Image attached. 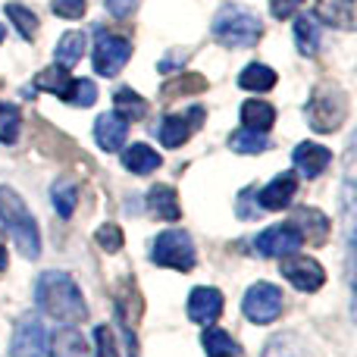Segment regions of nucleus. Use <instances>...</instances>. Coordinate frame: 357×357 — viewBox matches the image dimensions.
I'll return each mask as SVG.
<instances>
[{
    "label": "nucleus",
    "mask_w": 357,
    "mask_h": 357,
    "mask_svg": "<svg viewBox=\"0 0 357 357\" xmlns=\"http://www.w3.org/2000/svg\"><path fill=\"white\" fill-rule=\"evenodd\" d=\"M35 301L38 307L47 317H54L63 326H73V323H82L88 317L85 298H82V289L75 285V279L63 270H50L38 279L35 285Z\"/></svg>",
    "instance_id": "f257e3e1"
},
{
    "label": "nucleus",
    "mask_w": 357,
    "mask_h": 357,
    "mask_svg": "<svg viewBox=\"0 0 357 357\" xmlns=\"http://www.w3.org/2000/svg\"><path fill=\"white\" fill-rule=\"evenodd\" d=\"M0 220L10 229L13 241H16L19 254L25 260H35L41 254V235H38V222L31 216V210L25 207V201L13 188L0 185Z\"/></svg>",
    "instance_id": "f03ea898"
},
{
    "label": "nucleus",
    "mask_w": 357,
    "mask_h": 357,
    "mask_svg": "<svg viewBox=\"0 0 357 357\" xmlns=\"http://www.w3.org/2000/svg\"><path fill=\"white\" fill-rule=\"evenodd\" d=\"M260 31H264L260 19L245 6H222L213 16V35L229 47H251Z\"/></svg>",
    "instance_id": "7ed1b4c3"
},
{
    "label": "nucleus",
    "mask_w": 357,
    "mask_h": 357,
    "mask_svg": "<svg viewBox=\"0 0 357 357\" xmlns=\"http://www.w3.org/2000/svg\"><path fill=\"white\" fill-rule=\"evenodd\" d=\"M345 113H348V98L342 88H314V98L307 104V126L314 132H335L342 123H345Z\"/></svg>",
    "instance_id": "20e7f679"
},
{
    "label": "nucleus",
    "mask_w": 357,
    "mask_h": 357,
    "mask_svg": "<svg viewBox=\"0 0 357 357\" xmlns=\"http://www.w3.org/2000/svg\"><path fill=\"white\" fill-rule=\"evenodd\" d=\"M151 257H154L157 266H169V270H182L188 273L195 266V245L185 232L178 229H169V232H160L151 245Z\"/></svg>",
    "instance_id": "39448f33"
},
{
    "label": "nucleus",
    "mask_w": 357,
    "mask_h": 357,
    "mask_svg": "<svg viewBox=\"0 0 357 357\" xmlns=\"http://www.w3.org/2000/svg\"><path fill=\"white\" fill-rule=\"evenodd\" d=\"M304 245L301 232H298L291 222H279V226H270L254 238V251L260 257H273V260H285L291 254H298Z\"/></svg>",
    "instance_id": "423d86ee"
},
{
    "label": "nucleus",
    "mask_w": 357,
    "mask_h": 357,
    "mask_svg": "<svg viewBox=\"0 0 357 357\" xmlns=\"http://www.w3.org/2000/svg\"><path fill=\"white\" fill-rule=\"evenodd\" d=\"M132 56V41L123 35H107V31H98V44H94V69L104 79H113V75L123 73V66Z\"/></svg>",
    "instance_id": "0eeeda50"
},
{
    "label": "nucleus",
    "mask_w": 357,
    "mask_h": 357,
    "mask_svg": "<svg viewBox=\"0 0 357 357\" xmlns=\"http://www.w3.org/2000/svg\"><path fill=\"white\" fill-rule=\"evenodd\" d=\"M241 310L251 323H273L279 314H282V291L270 282H254L248 289L245 301H241Z\"/></svg>",
    "instance_id": "6e6552de"
},
{
    "label": "nucleus",
    "mask_w": 357,
    "mask_h": 357,
    "mask_svg": "<svg viewBox=\"0 0 357 357\" xmlns=\"http://www.w3.org/2000/svg\"><path fill=\"white\" fill-rule=\"evenodd\" d=\"M47 354V333L38 317H22L13 333L10 357H44Z\"/></svg>",
    "instance_id": "1a4fd4ad"
},
{
    "label": "nucleus",
    "mask_w": 357,
    "mask_h": 357,
    "mask_svg": "<svg viewBox=\"0 0 357 357\" xmlns=\"http://www.w3.org/2000/svg\"><path fill=\"white\" fill-rule=\"evenodd\" d=\"M279 270H282V276L289 279L298 291H317V289H323V282H326L323 266L310 257H295V254H291V260L285 257Z\"/></svg>",
    "instance_id": "9d476101"
},
{
    "label": "nucleus",
    "mask_w": 357,
    "mask_h": 357,
    "mask_svg": "<svg viewBox=\"0 0 357 357\" xmlns=\"http://www.w3.org/2000/svg\"><path fill=\"white\" fill-rule=\"evenodd\" d=\"M204 123V110L201 107H191L185 116H163V123H160V129H157V138H160L167 148H178V144H185L188 142V135H191V129H197V126Z\"/></svg>",
    "instance_id": "9b49d317"
},
{
    "label": "nucleus",
    "mask_w": 357,
    "mask_h": 357,
    "mask_svg": "<svg viewBox=\"0 0 357 357\" xmlns=\"http://www.w3.org/2000/svg\"><path fill=\"white\" fill-rule=\"evenodd\" d=\"M220 314H222V295H220V289H213V285H197V289L188 295V317L195 323H204V326H210V323H213Z\"/></svg>",
    "instance_id": "f8f14e48"
},
{
    "label": "nucleus",
    "mask_w": 357,
    "mask_h": 357,
    "mask_svg": "<svg viewBox=\"0 0 357 357\" xmlns=\"http://www.w3.org/2000/svg\"><path fill=\"white\" fill-rule=\"evenodd\" d=\"M94 138H98V148L100 151H119L129 138V119H123L116 110L113 113H100L98 123H94Z\"/></svg>",
    "instance_id": "ddd939ff"
},
{
    "label": "nucleus",
    "mask_w": 357,
    "mask_h": 357,
    "mask_svg": "<svg viewBox=\"0 0 357 357\" xmlns=\"http://www.w3.org/2000/svg\"><path fill=\"white\" fill-rule=\"evenodd\" d=\"M298 195V176L295 173H279L270 185L257 191L260 210H282L291 204V197Z\"/></svg>",
    "instance_id": "4468645a"
},
{
    "label": "nucleus",
    "mask_w": 357,
    "mask_h": 357,
    "mask_svg": "<svg viewBox=\"0 0 357 357\" xmlns=\"http://www.w3.org/2000/svg\"><path fill=\"white\" fill-rule=\"evenodd\" d=\"M291 160H295V173L304 176V178H317L323 173V169L333 163V151L323 148V144L317 142H304L295 148V154H291Z\"/></svg>",
    "instance_id": "2eb2a0df"
},
{
    "label": "nucleus",
    "mask_w": 357,
    "mask_h": 357,
    "mask_svg": "<svg viewBox=\"0 0 357 357\" xmlns=\"http://www.w3.org/2000/svg\"><path fill=\"white\" fill-rule=\"evenodd\" d=\"M317 13L333 29L351 31L357 25V0H317Z\"/></svg>",
    "instance_id": "dca6fc26"
},
{
    "label": "nucleus",
    "mask_w": 357,
    "mask_h": 357,
    "mask_svg": "<svg viewBox=\"0 0 357 357\" xmlns=\"http://www.w3.org/2000/svg\"><path fill=\"white\" fill-rule=\"evenodd\" d=\"M291 226L301 232L304 241H314V245H323L329 235V216L320 213L317 207H301L295 216H291Z\"/></svg>",
    "instance_id": "f3484780"
},
{
    "label": "nucleus",
    "mask_w": 357,
    "mask_h": 357,
    "mask_svg": "<svg viewBox=\"0 0 357 357\" xmlns=\"http://www.w3.org/2000/svg\"><path fill=\"white\" fill-rule=\"evenodd\" d=\"M160 163H163L160 154H157L154 148H148V144H132V148L123 151V167L129 169V173H135V176L154 173Z\"/></svg>",
    "instance_id": "a211bd4d"
},
{
    "label": "nucleus",
    "mask_w": 357,
    "mask_h": 357,
    "mask_svg": "<svg viewBox=\"0 0 357 357\" xmlns=\"http://www.w3.org/2000/svg\"><path fill=\"white\" fill-rule=\"evenodd\" d=\"M148 207H151V213H157L160 220H169V222L182 216L176 188H169V185H154V188L148 191Z\"/></svg>",
    "instance_id": "6ab92c4d"
},
{
    "label": "nucleus",
    "mask_w": 357,
    "mask_h": 357,
    "mask_svg": "<svg viewBox=\"0 0 357 357\" xmlns=\"http://www.w3.org/2000/svg\"><path fill=\"white\" fill-rule=\"evenodd\" d=\"M85 47H88V35L85 31H66V35L56 41V50H54V60L60 66H75V63L85 56Z\"/></svg>",
    "instance_id": "aec40b11"
},
{
    "label": "nucleus",
    "mask_w": 357,
    "mask_h": 357,
    "mask_svg": "<svg viewBox=\"0 0 357 357\" xmlns=\"http://www.w3.org/2000/svg\"><path fill=\"white\" fill-rule=\"evenodd\" d=\"M69 85H73V75H69V69L60 66V63H54V66L41 69V73L35 75V88H41V91H47V94H56V98H66Z\"/></svg>",
    "instance_id": "412c9836"
},
{
    "label": "nucleus",
    "mask_w": 357,
    "mask_h": 357,
    "mask_svg": "<svg viewBox=\"0 0 357 357\" xmlns=\"http://www.w3.org/2000/svg\"><path fill=\"white\" fill-rule=\"evenodd\" d=\"M241 123H245V129L270 132L276 123V110L264 100H248V104H241Z\"/></svg>",
    "instance_id": "4be33fe9"
},
{
    "label": "nucleus",
    "mask_w": 357,
    "mask_h": 357,
    "mask_svg": "<svg viewBox=\"0 0 357 357\" xmlns=\"http://www.w3.org/2000/svg\"><path fill=\"white\" fill-rule=\"evenodd\" d=\"M201 345H204V351H207V357H238L241 354L238 342L216 326H210L207 333L201 335Z\"/></svg>",
    "instance_id": "5701e85b"
},
{
    "label": "nucleus",
    "mask_w": 357,
    "mask_h": 357,
    "mask_svg": "<svg viewBox=\"0 0 357 357\" xmlns=\"http://www.w3.org/2000/svg\"><path fill=\"white\" fill-rule=\"evenodd\" d=\"M295 44L304 56H314L317 47H320V25H317V19L307 16V13H301V16L295 19Z\"/></svg>",
    "instance_id": "b1692460"
},
{
    "label": "nucleus",
    "mask_w": 357,
    "mask_h": 357,
    "mask_svg": "<svg viewBox=\"0 0 357 357\" xmlns=\"http://www.w3.org/2000/svg\"><path fill=\"white\" fill-rule=\"evenodd\" d=\"M238 88H245V91H270V88H276V73L270 66H264V63H251L238 75Z\"/></svg>",
    "instance_id": "393cba45"
},
{
    "label": "nucleus",
    "mask_w": 357,
    "mask_h": 357,
    "mask_svg": "<svg viewBox=\"0 0 357 357\" xmlns=\"http://www.w3.org/2000/svg\"><path fill=\"white\" fill-rule=\"evenodd\" d=\"M229 148H232L235 154H264V151L270 148V142H266V132L238 129L229 135Z\"/></svg>",
    "instance_id": "a878e982"
},
{
    "label": "nucleus",
    "mask_w": 357,
    "mask_h": 357,
    "mask_svg": "<svg viewBox=\"0 0 357 357\" xmlns=\"http://www.w3.org/2000/svg\"><path fill=\"white\" fill-rule=\"evenodd\" d=\"M113 107H116V113L123 119H142L148 113V100L142 94H135L132 88H119L116 98H113Z\"/></svg>",
    "instance_id": "bb28decb"
},
{
    "label": "nucleus",
    "mask_w": 357,
    "mask_h": 357,
    "mask_svg": "<svg viewBox=\"0 0 357 357\" xmlns=\"http://www.w3.org/2000/svg\"><path fill=\"white\" fill-rule=\"evenodd\" d=\"M50 201H54L56 213H60L63 220H69V216L75 213V204H79V188H75L73 182H54Z\"/></svg>",
    "instance_id": "cd10ccee"
},
{
    "label": "nucleus",
    "mask_w": 357,
    "mask_h": 357,
    "mask_svg": "<svg viewBox=\"0 0 357 357\" xmlns=\"http://www.w3.org/2000/svg\"><path fill=\"white\" fill-rule=\"evenodd\" d=\"M85 342L75 329H63L54 335V357H85Z\"/></svg>",
    "instance_id": "c85d7f7f"
},
{
    "label": "nucleus",
    "mask_w": 357,
    "mask_h": 357,
    "mask_svg": "<svg viewBox=\"0 0 357 357\" xmlns=\"http://www.w3.org/2000/svg\"><path fill=\"white\" fill-rule=\"evenodd\" d=\"M3 13H6V16H10V22L19 29V35H22V38H29V41H31V38H35V31H38V19H35V13H31V10H25L22 3H10Z\"/></svg>",
    "instance_id": "c756f323"
},
{
    "label": "nucleus",
    "mask_w": 357,
    "mask_h": 357,
    "mask_svg": "<svg viewBox=\"0 0 357 357\" xmlns=\"http://www.w3.org/2000/svg\"><path fill=\"white\" fill-rule=\"evenodd\" d=\"M264 357H307V351H304V345L295 335H276V339L266 345Z\"/></svg>",
    "instance_id": "7c9ffc66"
},
{
    "label": "nucleus",
    "mask_w": 357,
    "mask_h": 357,
    "mask_svg": "<svg viewBox=\"0 0 357 357\" xmlns=\"http://www.w3.org/2000/svg\"><path fill=\"white\" fill-rule=\"evenodd\" d=\"M66 100L75 107H91L94 100H98V88H94L91 79H73V85H69V91H66Z\"/></svg>",
    "instance_id": "2f4dec72"
},
{
    "label": "nucleus",
    "mask_w": 357,
    "mask_h": 357,
    "mask_svg": "<svg viewBox=\"0 0 357 357\" xmlns=\"http://www.w3.org/2000/svg\"><path fill=\"white\" fill-rule=\"evenodd\" d=\"M207 88V82H204V75H195V73H188V75H178V79L173 82H167V98H178V94H195V91H204Z\"/></svg>",
    "instance_id": "473e14b6"
},
{
    "label": "nucleus",
    "mask_w": 357,
    "mask_h": 357,
    "mask_svg": "<svg viewBox=\"0 0 357 357\" xmlns=\"http://www.w3.org/2000/svg\"><path fill=\"white\" fill-rule=\"evenodd\" d=\"M19 126H22V119H19L16 107L0 104V142H3V144L16 142V138H19Z\"/></svg>",
    "instance_id": "72a5a7b5"
},
{
    "label": "nucleus",
    "mask_w": 357,
    "mask_h": 357,
    "mask_svg": "<svg viewBox=\"0 0 357 357\" xmlns=\"http://www.w3.org/2000/svg\"><path fill=\"white\" fill-rule=\"evenodd\" d=\"M98 245L104 248L107 254H116L119 248H123V229L113 226V222H107V226L98 229Z\"/></svg>",
    "instance_id": "f704fd0d"
},
{
    "label": "nucleus",
    "mask_w": 357,
    "mask_h": 357,
    "mask_svg": "<svg viewBox=\"0 0 357 357\" xmlns=\"http://www.w3.org/2000/svg\"><path fill=\"white\" fill-rule=\"evenodd\" d=\"M94 345H98V357H116V339H113L110 326L94 329Z\"/></svg>",
    "instance_id": "c9c22d12"
},
{
    "label": "nucleus",
    "mask_w": 357,
    "mask_h": 357,
    "mask_svg": "<svg viewBox=\"0 0 357 357\" xmlns=\"http://www.w3.org/2000/svg\"><path fill=\"white\" fill-rule=\"evenodd\" d=\"M301 3L304 0H270V13L276 19H289V16H295V13L301 10Z\"/></svg>",
    "instance_id": "e433bc0d"
},
{
    "label": "nucleus",
    "mask_w": 357,
    "mask_h": 357,
    "mask_svg": "<svg viewBox=\"0 0 357 357\" xmlns=\"http://www.w3.org/2000/svg\"><path fill=\"white\" fill-rule=\"evenodd\" d=\"M135 6H138V0H107V10H110L113 16H119V19L129 16Z\"/></svg>",
    "instance_id": "4c0bfd02"
},
{
    "label": "nucleus",
    "mask_w": 357,
    "mask_h": 357,
    "mask_svg": "<svg viewBox=\"0 0 357 357\" xmlns=\"http://www.w3.org/2000/svg\"><path fill=\"white\" fill-rule=\"evenodd\" d=\"M3 266H6V248L0 245V270H3Z\"/></svg>",
    "instance_id": "58836bf2"
},
{
    "label": "nucleus",
    "mask_w": 357,
    "mask_h": 357,
    "mask_svg": "<svg viewBox=\"0 0 357 357\" xmlns=\"http://www.w3.org/2000/svg\"><path fill=\"white\" fill-rule=\"evenodd\" d=\"M3 38H6V29H3V25H0V41H3Z\"/></svg>",
    "instance_id": "ea45409f"
}]
</instances>
